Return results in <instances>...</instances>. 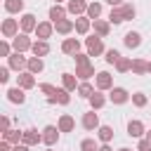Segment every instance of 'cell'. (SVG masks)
I'll use <instances>...</instances> for the list:
<instances>
[{
	"label": "cell",
	"instance_id": "cell-1",
	"mask_svg": "<svg viewBox=\"0 0 151 151\" xmlns=\"http://www.w3.org/2000/svg\"><path fill=\"white\" fill-rule=\"evenodd\" d=\"M132 17H134V7H132L130 2H125V5H118V7H113V9H111L109 21L120 24V21H125V19H132Z\"/></svg>",
	"mask_w": 151,
	"mask_h": 151
},
{
	"label": "cell",
	"instance_id": "cell-2",
	"mask_svg": "<svg viewBox=\"0 0 151 151\" xmlns=\"http://www.w3.org/2000/svg\"><path fill=\"white\" fill-rule=\"evenodd\" d=\"M2 35L5 38H17L19 35V21L17 19H5L2 21Z\"/></svg>",
	"mask_w": 151,
	"mask_h": 151
},
{
	"label": "cell",
	"instance_id": "cell-3",
	"mask_svg": "<svg viewBox=\"0 0 151 151\" xmlns=\"http://www.w3.org/2000/svg\"><path fill=\"white\" fill-rule=\"evenodd\" d=\"M59 127H54V125H47L45 130H42V142L47 144V146H54L57 144V139H59Z\"/></svg>",
	"mask_w": 151,
	"mask_h": 151
},
{
	"label": "cell",
	"instance_id": "cell-4",
	"mask_svg": "<svg viewBox=\"0 0 151 151\" xmlns=\"http://www.w3.org/2000/svg\"><path fill=\"white\" fill-rule=\"evenodd\" d=\"M12 47H14V52H26V50H31V47H33V42H31V38H28L26 33H21V35H17V38H14Z\"/></svg>",
	"mask_w": 151,
	"mask_h": 151
},
{
	"label": "cell",
	"instance_id": "cell-5",
	"mask_svg": "<svg viewBox=\"0 0 151 151\" xmlns=\"http://www.w3.org/2000/svg\"><path fill=\"white\" fill-rule=\"evenodd\" d=\"M85 45H87V52H90V57H97V54H101V52H104L101 38H97V35L87 38V40H85Z\"/></svg>",
	"mask_w": 151,
	"mask_h": 151
},
{
	"label": "cell",
	"instance_id": "cell-6",
	"mask_svg": "<svg viewBox=\"0 0 151 151\" xmlns=\"http://www.w3.org/2000/svg\"><path fill=\"white\" fill-rule=\"evenodd\" d=\"M9 68H14V71L28 68V59H24L21 52H14V54H9Z\"/></svg>",
	"mask_w": 151,
	"mask_h": 151
},
{
	"label": "cell",
	"instance_id": "cell-7",
	"mask_svg": "<svg viewBox=\"0 0 151 151\" xmlns=\"http://www.w3.org/2000/svg\"><path fill=\"white\" fill-rule=\"evenodd\" d=\"M52 31H54V24H50V21H42V24L35 26V35H38L40 40H47V38L52 35Z\"/></svg>",
	"mask_w": 151,
	"mask_h": 151
},
{
	"label": "cell",
	"instance_id": "cell-8",
	"mask_svg": "<svg viewBox=\"0 0 151 151\" xmlns=\"http://www.w3.org/2000/svg\"><path fill=\"white\" fill-rule=\"evenodd\" d=\"M111 87H113V78H111V73H106V71L97 73V90H111Z\"/></svg>",
	"mask_w": 151,
	"mask_h": 151
},
{
	"label": "cell",
	"instance_id": "cell-9",
	"mask_svg": "<svg viewBox=\"0 0 151 151\" xmlns=\"http://www.w3.org/2000/svg\"><path fill=\"white\" fill-rule=\"evenodd\" d=\"M7 99L12 101V104H24L26 101V94H24V87H12V90H7Z\"/></svg>",
	"mask_w": 151,
	"mask_h": 151
},
{
	"label": "cell",
	"instance_id": "cell-10",
	"mask_svg": "<svg viewBox=\"0 0 151 151\" xmlns=\"http://www.w3.org/2000/svg\"><path fill=\"white\" fill-rule=\"evenodd\" d=\"M111 101L113 104H125L127 99H130V94H127V90H123V87H111Z\"/></svg>",
	"mask_w": 151,
	"mask_h": 151
},
{
	"label": "cell",
	"instance_id": "cell-11",
	"mask_svg": "<svg viewBox=\"0 0 151 151\" xmlns=\"http://www.w3.org/2000/svg\"><path fill=\"white\" fill-rule=\"evenodd\" d=\"M83 127H85V130H94V127H99V116L94 113V109H92L90 113L83 116Z\"/></svg>",
	"mask_w": 151,
	"mask_h": 151
},
{
	"label": "cell",
	"instance_id": "cell-12",
	"mask_svg": "<svg viewBox=\"0 0 151 151\" xmlns=\"http://www.w3.org/2000/svg\"><path fill=\"white\" fill-rule=\"evenodd\" d=\"M21 142L24 144H38V142H42V134L38 132V130H24V134H21Z\"/></svg>",
	"mask_w": 151,
	"mask_h": 151
},
{
	"label": "cell",
	"instance_id": "cell-13",
	"mask_svg": "<svg viewBox=\"0 0 151 151\" xmlns=\"http://www.w3.org/2000/svg\"><path fill=\"white\" fill-rule=\"evenodd\" d=\"M78 50H80V42L76 38H66L61 42V52H66V54H78Z\"/></svg>",
	"mask_w": 151,
	"mask_h": 151
},
{
	"label": "cell",
	"instance_id": "cell-14",
	"mask_svg": "<svg viewBox=\"0 0 151 151\" xmlns=\"http://www.w3.org/2000/svg\"><path fill=\"white\" fill-rule=\"evenodd\" d=\"M66 9H68L71 14H83V12H87V2H85V0H68Z\"/></svg>",
	"mask_w": 151,
	"mask_h": 151
},
{
	"label": "cell",
	"instance_id": "cell-15",
	"mask_svg": "<svg viewBox=\"0 0 151 151\" xmlns=\"http://www.w3.org/2000/svg\"><path fill=\"white\" fill-rule=\"evenodd\" d=\"M35 26H38V21H35L33 14H24V17H21V31H24V33L35 31Z\"/></svg>",
	"mask_w": 151,
	"mask_h": 151
},
{
	"label": "cell",
	"instance_id": "cell-16",
	"mask_svg": "<svg viewBox=\"0 0 151 151\" xmlns=\"http://www.w3.org/2000/svg\"><path fill=\"white\" fill-rule=\"evenodd\" d=\"M54 28H57V33L66 35V33H71V31L76 28V21H71V19H61V21H57V24H54Z\"/></svg>",
	"mask_w": 151,
	"mask_h": 151
},
{
	"label": "cell",
	"instance_id": "cell-17",
	"mask_svg": "<svg viewBox=\"0 0 151 151\" xmlns=\"http://www.w3.org/2000/svg\"><path fill=\"white\" fill-rule=\"evenodd\" d=\"M35 73H31V71H26V73H19V87H24V90H28V87H33L35 85V78H33Z\"/></svg>",
	"mask_w": 151,
	"mask_h": 151
},
{
	"label": "cell",
	"instance_id": "cell-18",
	"mask_svg": "<svg viewBox=\"0 0 151 151\" xmlns=\"http://www.w3.org/2000/svg\"><path fill=\"white\" fill-rule=\"evenodd\" d=\"M57 127H59L61 132H71V130L76 127V120H73V118H71L68 113H64V116L59 118V125H57Z\"/></svg>",
	"mask_w": 151,
	"mask_h": 151
},
{
	"label": "cell",
	"instance_id": "cell-19",
	"mask_svg": "<svg viewBox=\"0 0 151 151\" xmlns=\"http://www.w3.org/2000/svg\"><path fill=\"white\" fill-rule=\"evenodd\" d=\"M127 134H130V137H142V134H144L142 120H130V123H127Z\"/></svg>",
	"mask_w": 151,
	"mask_h": 151
},
{
	"label": "cell",
	"instance_id": "cell-20",
	"mask_svg": "<svg viewBox=\"0 0 151 151\" xmlns=\"http://www.w3.org/2000/svg\"><path fill=\"white\" fill-rule=\"evenodd\" d=\"M64 17H66V9H64V7L59 5V2H57L54 7H50V19H52V24H57V21H61Z\"/></svg>",
	"mask_w": 151,
	"mask_h": 151
},
{
	"label": "cell",
	"instance_id": "cell-21",
	"mask_svg": "<svg viewBox=\"0 0 151 151\" xmlns=\"http://www.w3.org/2000/svg\"><path fill=\"white\" fill-rule=\"evenodd\" d=\"M125 45H127L130 50H134V47H139V45H142V35H139V33H134V31H130V33H125Z\"/></svg>",
	"mask_w": 151,
	"mask_h": 151
},
{
	"label": "cell",
	"instance_id": "cell-22",
	"mask_svg": "<svg viewBox=\"0 0 151 151\" xmlns=\"http://www.w3.org/2000/svg\"><path fill=\"white\" fill-rule=\"evenodd\" d=\"M31 50H33V54H35V57H45V54L50 52V45H47V40H35Z\"/></svg>",
	"mask_w": 151,
	"mask_h": 151
},
{
	"label": "cell",
	"instance_id": "cell-23",
	"mask_svg": "<svg viewBox=\"0 0 151 151\" xmlns=\"http://www.w3.org/2000/svg\"><path fill=\"white\" fill-rule=\"evenodd\" d=\"M76 76H78V78H83V80H87L90 76H94V66H92V64L78 66V68H76Z\"/></svg>",
	"mask_w": 151,
	"mask_h": 151
},
{
	"label": "cell",
	"instance_id": "cell-24",
	"mask_svg": "<svg viewBox=\"0 0 151 151\" xmlns=\"http://www.w3.org/2000/svg\"><path fill=\"white\" fill-rule=\"evenodd\" d=\"M132 71H134L137 76H144V73L149 71V61H144V59H134V61H132Z\"/></svg>",
	"mask_w": 151,
	"mask_h": 151
},
{
	"label": "cell",
	"instance_id": "cell-25",
	"mask_svg": "<svg viewBox=\"0 0 151 151\" xmlns=\"http://www.w3.org/2000/svg\"><path fill=\"white\" fill-rule=\"evenodd\" d=\"M42 68H45V64H42V59H40V57L28 59V71H31V73H40Z\"/></svg>",
	"mask_w": 151,
	"mask_h": 151
},
{
	"label": "cell",
	"instance_id": "cell-26",
	"mask_svg": "<svg viewBox=\"0 0 151 151\" xmlns=\"http://www.w3.org/2000/svg\"><path fill=\"white\" fill-rule=\"evenodd\" d=\"M94 31H97V35L106 38V35H109V24L101 21V19H94Z\"/></svg>",
	"mask_w": 151,
	"mask_h": 151
},
{
	"label": "cell",
	"instance_id": "cell-27",
	"mask_svg": "<svg viewBox=\"0 0 151 151\" xmlns=\"http://www.w3.org/2000/svg\"><path fill=\"white\" fill-rule=\"evenodd\" d=\"M61 83H64V90H68V92L76 90V76L73 73H64L61 76Z\"/></svg>",
	"mask_w": 151,
	"mask_h": 151
},
{
	"label": "cell",
	"instance_id": "cell-28",
	"mask_svg": "<svg viewBox=\"0 0 151 151\" xmlns=\"http://www.w3.org/2000/svg\"><path fill=\"white\" fill-rule=\"evenodd\" d=\"M50 101H59V104H68L71 97H68V90H57L54 97H50Z\"/></svg>",
	"mask_w": 151,
	"mask_h": 151
},
{
	"label": "cell",
	"instance_id": "cell-29",
	"mask_svg": "<svg viewBox=\"0 0 151 151\" xmlns=\"http://www.w3.org/2000/svg\"><path fill=\"white\" fill-rule=\"evenodd\" d=\"M2 134H5V139H7L9 144H19L24 132H19V130H7V132H2Z\"/></svg>",
	"mask_w": 151,
	"mask_h": 151
},
{
	"label": "cell",
	"instance_id": "cell-30",
	"mask_svg": "<svg viewBox=\"0 0 151 151\" xmlns=\"http://www.w3.org/2000/svg\"><path fill=\"white\" fill-rule=\"evenodd\" d=\"M5 9L7 12H21L24 9V0H5Z\"/></svg>",
	"mask_w": 151,
	"mask_h": 151
},
{
	"label": "cell",
	"instance_id": "cell-31",
	"mask_svg": "<svg viewBox=\"0 0 151 151\" xmlns=\"http://www.w3.org/2000/svg\"><path fill=\"white\" fill-rule=\"evenodd\" d=\"M99 14H101V5H99V2H90V5H87V17L94 21Z\"/></svg>",
	"mask_w": 151,
	"mask_h": 151
},
{
	"label": "cell",
	"instance_id": "cell-32",
	"mask_svg": "<svg viewBox=\"0 0 151 151\" xmlns=\"http://www.w3.org/2000/svg\"><path fill=\"white\" fill-rule=\"evenodd\" d=\"M76 31H78V33H87V31H90V19H85V17L76 19Z\"/></svg>",
	"mask_w": 151,
	"mask_h": 151
},
{
	"label": "cell",
	"instance_id": "cell-33",
	"mask_svg": "<svg viewBox=\"0 0 151 151\" xmlns=\"http://www.w3.org/2000/svg\"><path fill=\"white\" fill-rule=\"evenodd\" d=\"M78 94H80V97H85V99H90V97L94 94V90H92V85H90V83H83V85H78Z\"/></svg>",
	"mask_w": 151,
	"mask_h": 151
},
{
	"label": "cell",
	"instance_id": "cell-34",
	"mask_svg": "<svg viewBox=\"0 0 151 151\" xmlns=\"http://www.w3.org/2000/svg\"><path fill=\"white\" fill-rule=\"evenodd\" d=\"M111 137H113V130H111L109 125H101V127H99V139L106 144V142H111Z\"/></svg>",
	"mask_w": 151,
	"mask_h": 151
},
{
	"label": "cell",
	"instance_id": "cell-35",
	"mask_svg": "<svg viewBox=\"0 0 151 151\" xmlns=\"http://www.w3.org/2000/svg\"><path fill=\"white\" fill-rule=\"evenodd\" d=\"M104 101H106V99H104V94H99V92H94V94L90 97L92 109H101V106H104Z\"/></svg>",
	"mask_w": 151,
	"mask_h": 151
},
{
	"label": "cell",
	"instance_id": "cell-36",
	"mask_svg": "<svg viewBox=\"0 0 151 151\" xmlns=\"http://www.w3.org/2000/svg\"><path fill=\"white\" fill-rule=\"evenodd\" d=\"M116 68H118L120 73H125V71H130V68H132V61H130V59H123V57H120V59H118V64H116Z\"/></svg>",
	"mask_w": 151,
	"mask_h": 151
},
{
	"label": "cell",
	"instance_id": "cell-37",
	"mask_svg": "<svg viewBox=\"0 0 151 151\" xmlns=\"http://www.w3.org/2000/svg\"><path fill=\"white\" fill-rule=\"evenodd\" d=\"M132 104H134V106H139V109H142V106H146V94L134 92V94H132Z\"/></svg>",
	"mask_w": 151,
	"mask_h": 151
},
{
	"label": "cell",
	"instance_id": "cell-38",
	"mask_svg": "<svg viewBox=\"0 0 151 151\" xmlns=\"http://www.w3.org/2000/svg\"><path fill=\"white\" fill-rule=\"evenodd\" d=\"M80 149H83V151H99L94 139H83V142H80Z\"/></svg>",
	"mask_w": 151,
	"mask_h": 151
},
{
	"label": "cell",
	"instance_id": "cell-39",
	"mask_svg": "<svg viewBox=\"0 0 151 151\" xmlns=\"http://www.w3.org/2000/svg\"><path fill=\"white\" fill-rule=\"evenodd\" d=\"M118 59H120V52L118 50H106V61L109 64H118Z\"/></svg>",
	"mask_w": 151,
	"mask_h": 151
},
{
	"label": "cell",
	"instance_id": "cell-40",
	"mask_svg": "<svg viewBox=\"0 0 151 151\" xmlns=\"http://www.w3.org/2000/svg\"><path fill=\"white\" fill-rule=\"evenodd\" d=\"M40 92H45V94L54 97V94H57V87H52L50 83H40Z\"/></svg>",
	"mask_w": 151,
	"mask_h": 151
},
{
	"label": "cell",
	"instance_id": "cell-41",
	"mask_svg": "<svg viewBox=\"0 0 151 151\" xmlns=\"http://www.w3.org/2000/svg\"><path fill=\"white\" fill-rule=\"evenodd\" d=\"M9 52H12V47H9V42H0V57H9Z\"/></svg>",
	"mask_w": 151,
	"mask_h": 151
},
{
	"label": "cell",
	"instance_id": "cell-42",
	"mask_svg": "<svg viewBox=\"0 0 151 151\" xmlns=\"http://www.w3.org/2000/svg\"><path fill=\"white\" fill-rule=\"evenodd\" d=\"M73 57H76V64H78V66H85V64H90L87 54H80V52H78V54H73Z\"/></svg>",
	"mask_w": 151,
	"mask_h": 151
},
{
	"label": "cell",
	"instance_id": "cell-43",
	"mask_svg": "<svg viewBox=\"0 0 151 151\" xmlns=\"http://www.w3.org/2000/svg\"><path fill=\"white\" fill-rule=\"evenodd\" d=\"M7 80H9V68L2 66V68H0V83H7Z\"/></svg>",
	"mask_w": 151,
	"mask_h": 151
},
{
	"label": "cell",
	"instance_id": "cell-44",
	"mask_svg": "<svg viewBox=\"0 0 151 151\" xmlns=\"http://www.w3.org/2000/svg\"><path fill=\"white\" fill-rule=\"evenodd\" d=\"M0 125H2V132H7V130H9V118H7V116H2Z\"/></svg>",
	"mask_w": 151,
	"mask_h": 151
},
{
	"label": "cell",
	"instance_id": "cell-45",
	"mask_svg": "<svg viewBox=\"0 0 151 151\" xmlns=\"http://www.w3.org/2000/svg\"><path fill=\"white\" fill-rule=\"evenodd\" d=\"M137 149H139V151H146V149H151V144H149V139H142Z\"/></svg>",
	"mask_w": 151,
	"mask_h": 151
},
{
	"label": "cell",
	"instance_id": "cell-46",
	"mask_svg": "<svg viewBox=\"0 0 151 151\" xmlns=\"http://www.w3.org/2000/svg\"><path fill=\"white\" fill-rule=\"evenodd\" d=\"M12 151H28V144H24V142H21V144H14Z\"/></svg>",
	"mask_w": 151,
	"mask_h": 151
},
{
	"label": "cell",
	"instance_id": "cell-47",
	"mask_svg": "<svg viewBox=\"0 0 151 151\" xmlns=\"http://www.w3.org/2000/svg\"><path fill=\"white\" fill-rule=\"evenodd\" d=\"M0 151H9V142H7V139H2V144H0Z\"/></svg>",
	"mask_w": 151,
	"mask_h": 151
},
{
	"label": "cell",
	"instance_id": "cell-48",
	"mask_svg": "<svg viewBox=\"0 0 151 151\" xmlns=\"http://www.w3.org/2000/svg\"><path fill=\"white\" fill-rule=\"evenodd\" d=\"M106 2H109V5H111V7H118V5H123V2H120V0H106Z\"/></svg>",
	"mask_w": 151,
	"mask_h": 151
},
{
	"label": "cell",
	"instance_id": "cell-49",
	"mask_svg": "<svg viewBox=\"0 0 151 151\" xmlns=\"http://www.w3.org/2000/svg\"><path fill=\"white\" fill-rule=\"evenodd\" d=\"M99 151H111V146H109V144H104V146H99Z\"/></svg>",
	"mask_w": 151,
	"mask_h": 151
},
{
	"label": "cell",
	"instance_id": "cell-50",
	"mask_svg": "<svg viewBox=\"0 0 151 151\" xmlns=\"http://www.w3.org/2000/svg\"><path fill=\"white\" fill-rule=\"evenodd\" d=\"M146 139H149V144H151V132H146Z\"/></svg>",
	"mask_w": 151,
	"mask_h": 151
},
{
	"label": "cell",
	"instance_id": "cell-51",
	"mask_svg": "<svg viewBox=\"0 0 151 151\" xmlns=\"http://www.w3.org/2000/svg\"><path fill=\"white\" fill-rule=\"evenodd\" d=\"M118 151H132V149H125V146H123V149H118Z\"/></svg>",
	"mask_w": 151,
	"mask_h": 151
},
{
	"label": "cell",
	"instance_id": "cell-52",
	"mask_svg": "<svg viewBox=\"0 0 151 151\" xmlns=\"http://www.w3.org/2000/svg\"><path fill=\"white\" fill-rule=\"evenodd\" d=\"M149 71H151V61H149Z\"/></svg>",
	"mask_w": 151,
	"mask_h": 151
},
{
	"label": "cell",
	"instance_id": "cell-53",
	"mask_svg": "<svg viewBox=\"0 0 151 151\" xmlns=\"http://www.w3.org/2000/svg\"><path fill=\"white\" fill-rule=\"evenodd\" d=\"M57 2H61V0H57Z\"/></svg>",
	"mask_w": 151,
	"mask_h": 151
},
{
	"label": "cell",
	"instance_id": "cell-54",
	"mask_svg": "<svg viewBox=\"0 0 151 151\" xmlns=\"http://www.w3.org/2000/svg\"><path fill=\"white\" fill-rule=\"evenodd\" d=\"M47 151H52V149H47Z\"/></svg>",
	"mask_w": 151,
	"mask_h": 151
},
{
	"label": "cell",
	"instance_id": "cell-55",
	"mask_svg": "<svg viewBox=\"0 0 151 151\" xmlns=\"http://www.w3.org/2000/svg\"><path fill=\"white\" fill-rule=\"evenodd\" d=\"M146 151H151V149H146Z\"/></svg>",
	"mask_w": 151,
	"mask_h": 151
}]
</instances>
